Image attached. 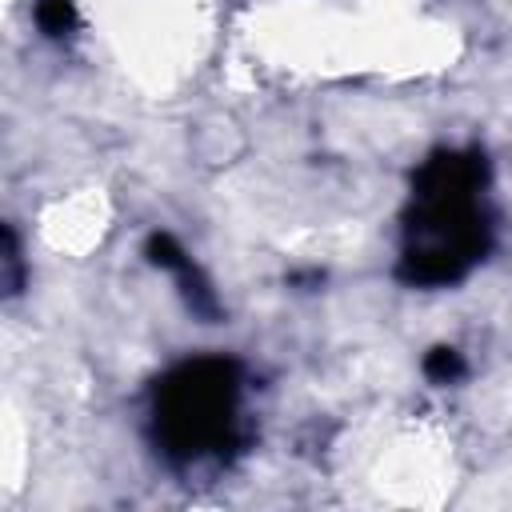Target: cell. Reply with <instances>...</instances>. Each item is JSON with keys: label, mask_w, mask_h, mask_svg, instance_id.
Listing matches in <instances>:
<instances>
[{"label": "cell", "mask_w": 512, "mask_h": 512, "mask_svg": "<svg viewBox=\"0 0 512 512\" xmlns=\"http://www.w3.org/2000/svg\"><path fill=\"white\" fill-rule=\"evenodd\" d=\"M144 252H148V260H152L156 268H164V272L176 276L180 296H184V304H188L196 316H204V320H216V316H220V304H216L212 284H208L204 272L192 264V256L176 244V236H168V232H152L148 244H144Z\"/></svg>", "instance_id": "3"}, {"label": "cell", "mask_w": 512, "mask_h": 512, "mask_svg": "<svg viewBox=\"0 0 512 512\" xmlns=\"http://www.w3.org/2000/svg\"><path fill=\"white\" fill-rule=\"evenodd\" d=\"M4 264H8V292H20V256H16L12 228H4Z\"/></svg>", "instance_id": "6"}, {"label": "cell", "mask_w": 512, "mask_h": 512, "mask_svg": "<svg viewBox=\"0 0 512 512\" xmlns=\"http://www.w3.org/2000/svg\"><path fill=\"white\" fill-rule=\"evenodd\" d=\"M240 364L228 356H196L156 380L152 428L168 460L192 464L220 456L236 440Z\"/></svg>", "instance_id": "2"}, {"label": "cell", "mask_w": 512, "mask_h": 512, "mask_svg": "<svg viewBox=\"0 0 512 512\" xmlns=\"http://www.w3.org/2000/svg\"><path fill=\"white\" fill-rule=\"evenodd\" d=\"M36 24L44 36H68L76 28V8L72 0H40L36 4Z\"/></svg>", "instance_id": "4"}, {"label": "cell", "mask_w": 512, "mask_h": 512, "mask_svg": "<svg viewBox=\"0 0 512 512\" xmlns=\"http://www.w3.org/2000/svg\"><path fill=\"white\" fill-rule=\"evenodd\" d=\"M488 160L480 152H432L412 176L404 212V252L396 276L412 288L460 284L492 244V224L480 208Z\"/></svg>", "instance_id": "1"}, {"label": "cell", "mask_w": 512, "mask_h": 512, "mask_svg": "<svg viewBox=\"0 0 512 512\" xmlns=\"http://www.w3.org/2000/svg\"><path fill=\"white\" fill-rule=\"evenodd\" d=\"M424 376L432 380V384H452V380H460L464 376V356L456 352V348H432L428 356H424Z\"/></svg>", "instance_id": "5"}]
</instances>
